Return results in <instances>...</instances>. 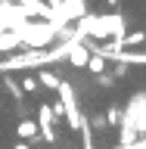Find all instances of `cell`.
<instances>
[{
    "mask_svg": "<svg viewBox=\"0 0 146 149\" xmlns=\"http://www.w3.org/2000/svg\"><path fill=\"white\" fill-rule=\"evenodd\" d=\"M56 93H59L62 115H65V121H68V127L78 130V127H81V121H84V115H81V109H78V93H75V87H72L68 81H62V78H59V87H56Z\"/></svg>",
    "mask_w": 146,
    "mask_h": 149,
    "instance_id": "6da1fadb",
    "label": "cell"
},
{
    "mask_svg": "<svg viewBox=\"0 0 146 149\" xmlns=\"http://www.w3.org/2000/svg\"><path fill=\"white\" fill-rule=\"evenodd\" d=\"M87 13V0H59L53 9H50V22L56 25H72L75 19H81Z\"/></svg>",
    "mask_w": 146,
    "mask_h": 149,
    "instance_id": "7a4b0ae2",
    "label": "cell"
},
{
    "mask_svg": "<svg viewBox=\"0 0 146 149\" xmlns=\"http://www.w3.org/2000/svg\"><path fill=\"white\" fill-rule=\"evenodd\" d=\"M37 127H41V140H44V143H56L53 109H50V102H41V106H37Z\"/></svg>",
    "mask_w": 146,
    "mask_h": 149,
    "instance_id": "3957f363",
    "label": "cell"
},
{
    "mask_svg": "<svg viewBox=\"0 0 146 149\" xmlns=\"http://www.w3.org/2000/svg\"><path fill=\"white\" fill-rule=\"evenodd\" d=\"M16 134H19V137H25V143H34V140L41 137V127H37L34 118L22 115V118H19V124H16Z\"/></svg>",
    "mask_w": 146,
    "mask_h": 149,
    "instance_id": "277c9868",
    "label": "cell"
},
{
    "mask_svg": "<svg viewBox=\"0 0 146 149\" xmlns=\"http://www.w3.org/2000/svg\"><path fill=\"white\" fill-rule=\"evenodd\" d=\"M19 47H22V37L16 28H0V53H16Z\"/></svg>",
    "mask_w": 146,
    "mask_h": 149,
    "instance_id": "5b68a950",
    "label": "cell"
},
{
    "mask_svg": "<svg viewBox=\"0 0 146 149\" xmlns=\"http://www.w3.org/2000/svg\"><path fill=\"white\" fill-rule=\"evenodd\" d=\"M3 90H6L16 102H22V100H25V90H22V84H19L9 72H3Z\"/></svg>",
    "mask_w": 146,
    "mask_h": 149,
    "instance_id": "8992f818",
    "label": "cell"
},
{
    "mask_svg": "<svg viewBox=\"0 0 146 149\" xmlns=\"http://www.w3.org/2000/svg\"><path fill=\"white\" fill-rule=\"evenodd\" d=\"M106 65H109V59H106V56L90 53V59H87V65H84V68H87L90 74H100V72H106Z\"/></svg>",
    "mask_w": 146,
    "mask_h": 149,
    "instance_id": "52a82bcc",
    "label": "cell"
},
{
    "mask_svg": "<svg viewBox=\"0 0 146 149\" xmlns=\"http://www.w3.org/2000/svg\"><path fill=\"white\" fill-rule=\"evenodd\" d=\"M37 81L44 84V87H50V90H56V87H59V74H53V72H47L44 65H41V72H37Z\"/></svg>",
    "mask_w": 146,
    "mask_h": 149,
    "instance_id": "ba28073f",
    "label": "cell"
},
{
    "mask_svg": "<svg viewBox=\"0 0 146 149\" xmlns=\"http://www.w3.org/2000/svg\"><path fill=\"white\" fill-rule=\"evenodd\" d=\"M19 84H22V90H25V93H37V87H41V81H37V78H34L31 72H28V74H25V78H22Z\"/></svg>",
    "mask_w": 146,
    "mask_h": 149,
    "instance_id": "9c48e42d",
    "label": "cell"
},
{
    "mask_svg": "<svg viewBox=\"0 0 146 149\" xmlns=\"http://www.w3.org/2000/svg\"><path fill=\"white\" fill-rule=\"evenodd\" d=\"M118 121H121V109L118 106H109V109H106V124H109V127H118Z\"/></svg>",
    "mask_w": 146,
    "mask_h": 149,
    "instance_id": "30bf717a",
    "label": "cell"
},
{
    "mask_svg": "<svg viewBox=\"0 0 146 149\" xmlns=\"http://www.w3.org/2000/svg\"><path fill=\"white\" fill-rule=\"evenodd\" d=\"M118 3H121V0H106V6H109V9H118Z\"/></svg>",
    "mask_w": 146,
    "mask_h": 149,
    "instance_id": "8fae6325",
    "label": "cell"
},
{
    "mask_svg": "<svg viewBox=\"0 0 146 149\" xmlns=\"http://www.w3.org/2000/svg\"><path fill=\"white\" fill-rule=\"evenodd\" d=\"M56 3H59V0H47V6H50V9H53V6H56Z\"/></svg>",
    "mask_w": 146,
    "mask_h": 149,
    "instance_id": "7c38bea8",
    "label": "cell"
}]
</instances>
